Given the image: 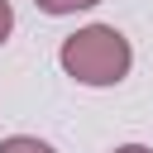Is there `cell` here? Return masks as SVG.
<instances>
[{"label":"cell","mask_w":153,"mask_h":153,"mask_svg":"<svg viewBox=\"0 0 153 153\" xmlns=\"http://www.w3.org/2000/svg\"><path fill=\"white\" fill-rule=\"evenodd\" d=\"M10 29H14V10H10V0H0V43L10 38Z\"/></svg>","instance_id":"4"},{"label":"cell","mask_w":153,"mask_h":153,"mask_svg":"<svg viewBox=\"0 0 153 153\" xmlns=\"http://www.w3.org/2000/svg\"><path fill=\"white\" fill-rule=\"evenodd\" d=\"M0 153H57V148L33 134H10V139H0Z\"/></svg>","instance_id":"2"},{"label":"cell","mask_w":153,"mask_h":153,"mask_svg":"<svg viewBox=\"0 0 153 153\" xmlns=\"http://www.w3.org/2000/svg\"><path fill=\"white\" fill-rule=\"evenodd\" d=\"M115 153H153V148H143V143H120Z\"/></svg>","instance_id":"5"},{"label":"cell","mask_w":153,"mask_h":153,"mask_svg":"<svg viewBox=\"0 0 153 153\" xmlns=\"http://www.w3.org/2000/svg\"><path fill=\"white\" fill-rule=\"evenodd\" d=\"M57 62H62V72H67L72 81H81V86H115V81L129 76L134 48H129V38H124L115 24H86V29H76V33L62 38Z\"/></svg>","instance_id":"1"},{"label":"cell","mask_w":153,"mask_h":153,"mask_svg":"<svg viewBox=\"0 0 153 153\" xmlns=\"http://www.w3.org/2000/svg\"><path fill=\"white\" fill-rule=\"evenodd\" d=\"M43 14H76V10H91V5H100V0H33Z\"/></svg>","instance_id":"3"}]
</instances>
